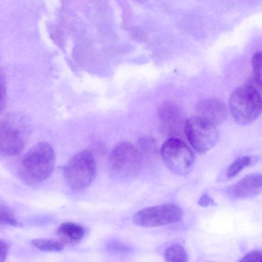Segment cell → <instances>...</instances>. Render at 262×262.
Instances as JSON below:
<instances>
[{
  "instance_id": "obj_2",
  "label": "cell",
  "mask_w": 262,
  "mask_h": 262,
  "mask_svg": "<svg viewBox=\"0 0 262 262\" xmlns=\"http://www.w3.org/2000/svg\"><path fill=\"white\" fill-rule=\"evenodd\" d=\"M31 134L29 121L23 117H7L0 123V155L14 157L27 144Z\"/></svg>"
},
{
  "instance_id": "obj_14",
  "label": "cell",
  "mask_w": 262,
  "mask_h": 262,
  "mask_svg": "<svg viewBox=\"0 0 262 262\" xmlns=\"http://www.w3.org/2000/svg\"><path fill=\"white\" fill-rule=\"evenodd\" d=\"M31 243L37 249L44 252H60L64 248L61 241L52 239L36 238L33 239Z\"/></svg>"
},
{
  "instance_id": "obj_15",
  "label": "cell",
  "mask_w": 262,
  "mask_h": 262,
  "mask_svg": "<svg viewBox=\"0 0 262 262\" xmlns=\"http://www.w3.org/2000/svg\"><path fill=\"white\" fill-rule=\"evenodd\" d=\"M105 251L114 255H124L131 253L133 249L128 245L117 239H110L104 246Z\"/></svg>"
},
{
  "instance_id": "obj_23",
  "label": "cell",
  "mask_w": 262,
  "mask_h": 262,
  "mask_svg": "<svg viewBox=\"0 0 262 262\" xmlns=\"http://www.w3.org/2000/svg\"><path fill=\"white\" fill-rule=\"evenodd\" d=\"M8 243L3 239H0V262H5L9 253Z\"/></svg>"
},
{
  "instance_id": "obj_16",
  "label": "cell",
  "mask_w": 262,
  "mask_h": 262,
  "mask_svg": "<svg viewBox=\"0 0 262 262\" xmlns=\"http://www.w3.org/2000/svg\"><path fill=\"white\" fill-rule=\"evenodd\" d=\"M136 147L143 160L145 156L152 155L156 152L157 150L156 141L152 138L148 136L141 137L138 141V145Z\"/></svg>"
},
{
  "instance_id": "obj_13",
  "label": "cell",
  "mask_w": 262,
  "mask_h": 262,
  "mask_svg": "<svg viewBox=\"0 0 262 262\" xmlns=\"http://www.w3.org/2000/svg\"><path fill=\"white\" fill-rule=\"evenodd\" d=\"M188 258L186 250L179 244L170 245L164 252L165 262H187Z\"/></svg>"
},
{
  "instance_id": "obj_19",
  "label": "cell",
  "mask_w": 262,
  "mask_h": 262,
  "mask_svg": "<svg viewBox=\"0 0 262 262\" xmlns=\"http://www.w3.org/2000/svg\"><path fill=\"white\" fill-rule=\"evenodd\" d=\"M261 57L260 52H255L251 61L252 75L251 78L259 82H261Z\"/></svg>"
},
{
  "instance_id": "obj_20",
  "label": "cell",
  "mask_w": 262,
  "mask_h": 262,
  "mask_svg": "<svg viewBox=\"0 0 262 262\" xmlns=\"http://www.w3.org/2000/svg\"><path fill=\"white\" fill-rule=\"evenodd\" d=\"M237 262H262V253L259 250H253L244 255Z\"/></svg>"
},
{
  "instance_id": "obj_7",
  "label": "cell",
  "mask_w": 262,
  "mask_h": 262,
  "mask_svg": "<svg viewBox=\"0 0 262 262\" xmlns=\"http://www.w3.org/2000/svg\"><path fill=\"white\" fill-rule=\"evenodd\" d=\"M184 132L189 143L200 154L213 148L219 140L216 125L199 116L186 119Z\"/></svg>"
},
{
  "instance_id": "obj_21",
  "label": "cell",
  "mask_w": 262,
  "mask_h": 262,
  "mask_svg": "<svg viewBox=\"0 0 262 262\" xmlns=\"http://www.w3.org/2000/svg\"><path fill=\"white\" fill-rule=\"evenodd\" d=\"M6 84L3 73L0 70V114L6 101Z\"/></svg>"
},
{
  "instance_id": "obj_1",
  "label": "cell",
  "mask_w": 262,
  "mask_h": 262,
  "mask_svg": "<svg viewBox=\"0 0 262 262\" xmlns=\"http://www.w3.org/2000/svg\"><path fill=\"white\" fill-rule=\"evenodd\" d=\"M229 103L237 123L243 125L251 124L261 114L260 90L246 82L233 91Z\"/></svg>"
},
{
  "instance_id": "obj_5",
  "label": "cell",
  "mask_w": 262,
  "mask_h": 262,
  "mask_svg": "<svg viewBox=\"0 0 262 262\" xmlns=\"http://www.w3.org/2000/svg\"><path fill=\"white\" fill-rule=\"evenodd\" d=\"M142 158L136 146L128 141L117 144L112 150L108 166L111 173L118 178H127L140 168Z\"/></svg>"
},
{
  "instance_id": "obj_11",
  "label": "cell",
  "mask_w": 262,
  "mask_h": 262,
  "mask_svg": "<svg viewBox=\"0 0 262 262\" xmlns=\"http://www.w3.org/2000/svg\"><path fill=\"white\" fill-rule=\"evenodd\" d=\"M261 190V176L254 173L246 176L230 188L229 192L236 199H246L255 196Z\"/></svg>"
},
{
  "instance_id": "obj_9",
  "label": "cell",
  "mask_w": 262,
  "mask_h": 262,
  "mask_svg": "<svg viewBox=\"0 0 262 262\" xmlns=\"http://www.w3.org/2000/svg\"><path fill=\"white\" fill-rule=\"evenodd\" d=\"M158 115L164 131L177 138L184 132L186 122L182 110L173 102H165L158 108Z\"/></svg>"
},
{
  "instance_id": "obj_10",
  "label": "cell",
  "mask_w": 262,
  "mask_h": 262,
  "mask_svg": "<svg viewBox=\"0 0 262 262\" xmlns=\"http://www.w3.org/2000/svg\"><path fill=\"white\" fill-rule=\"evenodd\" d=\"M199 116L214 125L224 121L227 116L226 105L216 99H207L200 101L196 105Z\"/></svg>"
},
{
  "instance_id": "obj_6",
  "label": "cell",
  "mask_w": 262,
  "mask_h": 262,
  "mask_svg": "<svg viewBox=\"0 0 262 262\" xmlns=\"http://www.w3.org/2000/svg\"><path fill=\"white\" fill-rule=\"evenodd\" d=\"M161 155L166 166L176 174L185 176L192 169L194 155L187 145L178 138H169L163 144Z\"/></svg>"
},
{
  "instance_id": "obj_8",
  "label": "cell",
  "mask_w": 262,
  "mask_h": 262,
  "mask_svg": "<svg viewBox=\"0 0 262 262\" xmlns=\"http://www.w3.org/2000/svg\"><path fill=\"white\" fill-rule=\"evenodd\" d=\"M183 217L181 208L177 205L167 204L142 209L133 217L134 224L144 228H151L180 222Z\"/></svg>"
},
{
  "instance_id": "obj_22",
  "label": "cell",
  "mask_w": 262,
  "mask_h": 262,
  "mask_svg": "<svg viewBox=\"0 0 262 262\" xmlns=\"http://www.w3.org/2000/svg\"><path fill=\"white\" fill-rule=\"evenodd\" d=\"M198 203L199 205L203 207L216 206L213 199L207 194H202L198 200Z\"/></svg>"
},
{
  "instance_id": "obj_4",
  "label": "cell",
  "mask_w": 262,
  "mask_h": 262,
  "mask_svg": "<svg viewBox=\"0 0 262 262\" xmlns=\"http://www.w3.org/2000/svg\"><path fill=\"white\" fill-rule=\"evenodd\" d=\"M56 156L53 147L47 142L32 146L24 156L22 161L25 172L32 179L43 181L52 173Z\"/></svg>"
},
{
  "instance_id": "obj_12",
  "label": "cell",
  "mask_w": 262,
  "mask_h": 262,
  "mask_svg": "<svg viewBox=\"0 0 262 262\" xmlns=\"http://www.w3.org/2000/svg\"><path fill=\"white\" fill-rule=\"evenodd\" d=\"M86 230L81 225L73 222H65L57 229V234L63 244H76L84 237Z\"/></svg>"
},
{
  "instance_id": "obj_3",
  "label": "cell",
  "mask_w": 262,
  "mask_h": 262,
  "mask_svg": "<svg viewBox=\"0 0 262 262\" xmlns=\"http://www.w3.org/2000/svg\"><path fill=\"white\" fill-rule=\"evenodd\" d=\"M69 187L76 190L89 187L96 173V163L93 154L83 150L75 154L63 168Z\"/></svg>"
},
{
  "instance_id": "obj_17",
  "label": "cell",
  "mask_w": 262,
  "mask_h": 262,
  "mask_svg": "<svg viewBox=\"0 0 262 262\" xmlns=\"http://www.w3.org/2000/svg\"><path fill=\"white\" fill-rule=\"evenodd\" d=\"M251 163L252 158L249 156L238 158L228 168L226 172L227 177L231 178L235 177Z\"/></svg>"
},
{
  "instance_id": "obj_18",
  "label": "cell",
  "mask_w": 262,
  "mask_h": 262,
  "mask_svg": "<svg viewBox=\"0 0 262 262\" xmlns=\"http://www.w3.org/2000/svg\"><path fill=\"white\" fill-rule=\"evenodd\" d=\"M20 227L12 211L7 206L0 204V226Z\"/></svg>"
}]
</instances>
